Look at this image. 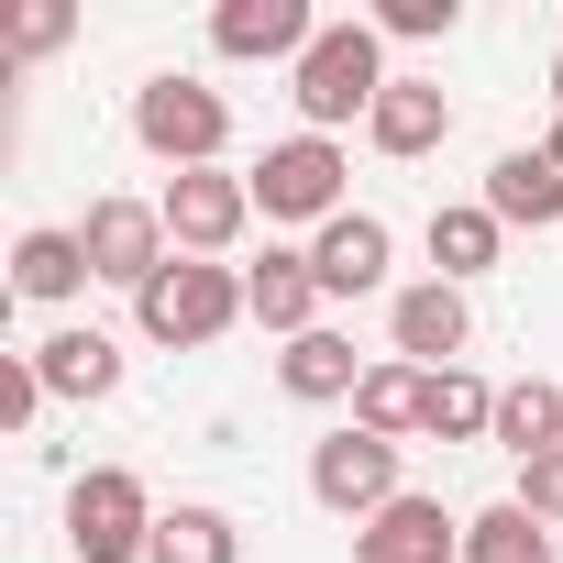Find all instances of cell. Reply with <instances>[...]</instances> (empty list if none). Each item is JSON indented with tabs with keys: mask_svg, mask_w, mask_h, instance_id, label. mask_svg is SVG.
I'll use <instances>...</instances> for the list:
<instances>
[{
	"mask_svg": "<svg viewBox=\"0 0 563 563\" xmlns=\"http://www.w3.org/2000/svg\"><path fill=\"white\" fill-rule=\"evenodd\" d=\"M34 409H45V365L0 354V431H34Z\"/></svg>",
	"mask_w": 563,
	"mask_h": 563,
	"instance_id": "obj_27",
	"label": "cell"
},
{
	"mask_svg": "<svg viewBox=\"0 0 563 563\" xmlns=\"http://www.w3.org/2000/svg\"><path fill=\"white\" fill-rule=\"evenodd\" d=\"M497 243H508V221H497L486 199H453V210H431V265H442V288L486 276V265H497Z\"/></svg>",
	"mask_w": 563,
	"mask_h": 563,
	"instance_id": "obj_18",
	"label": "cell"
},
{
	"mask_svg": "<svg viewBox=\"0 0 563 563\" xmlns=\"http://www.w3.org/2000/svg\"><path fill=\"white\" fill-rule=\"evenodd\" d=\"M78 243H89V276H111V288H155V276H166V210L155 199H89V221H78Z\"/></svg>",
	"mask_w": 563,
	"mask_h": 563,
	"instance_id": "obj_8",
	"label": "cell"
},
{
	"mask_svg": "<svg viewBox=\"0 0 563 563\" xmlns=\"http://www.w3.org/2000/svg\"><path fill=\"white\" fill-rule=\"evenodd\" d=\"M166 243L177 254H199V265H221L232 243H243V221H254V177H221V166H188V177H166Z\"/></svg>",
	"mask_w": 563,
	"mask_h": 563,
	"instance_id": "obj_7",
	"label": "cell"
},
{
	"mask_svg": "<svg viewBox=\"0 0 563 563\" xmlns=\"http://www.w3.org/2000/svg\"><path fill=\"white\" fill-rule=\"evenodd\" d=\"M288 78H299L310 133H343V122H365V111L387 100V34H376V23H321V45H310Z\"/></svg>",
	"mask_w": 563,
	"mask_h": 563,
	"instance_id": "obj_1",
	"label": "cell"
},
{
	"mask_svg": "<svg viewBox=\"0 0 563 563\" xmlns=\"http://www.w3.org/2000/svg\"><path fill=\"white\" fill-rule=\"evenodd\" d=\"M420 431H431V442H497V387H486V376H464V365H442V376H431Z\"/></svg>",
	"mask_w": 563,
	"mask_h": 563,
	"instance_id": "obj_21",
	"label": "cell"
},
{
	"mask_svg": "<svg viewBox=\"0 0 563 563\" xmlns=\"http://www.w3.org/2000/svg\"><path fill=\"white\" fill-rule=\"evenodd\" d=\"M133 321H144V343L199 354V343H221V332L243 321V276H232V265H199V254H166V276L133 299Z\"/></svg>",
	"mask_w": 563,
	"mask_h": 563,
	"instance_id": "obj_2",
	"label": "cell"
},
{
	"mask_svg": "<svg viewBox=\"0 0 563 563\" xmlns=\"http://www.w3.org/2000/svg\"><path fill=\"white\" fill-rule=\"evenodd\" d=\"M365 23H376V34H398V45H431V34H453V0H376Z\"/></svg>",
	"mask_w": 563,
	"mask_h": 563,
	"instance_id": "obj_26",
	"label": "cell"
},
{
	"mask_svg": "<svg viewBox=\"0 0 563 563\" xmlns=\"http://www.w3.org/2000/svg\"><path fill=\"white\" fill-rule=\"evenodd\" d=\"M310 497L332 508V519H376V508H398L409 486H398V442H376L365 420H343V431H321L310 442Z\"/></svg>",
	"mask_w": 563,
	"mask_h": 563,
	"instance_id": "obj_5",
	"label": "cell"
},
{
	"mask_svg": "<svg viewBox=\"0 0 563 563\" xmlns=\"http://www.w3.org/2000/svg\"><path fill=\"white\" fill-rule=\"evenodd\" d=\"M519 508H530L541 530H563V453H541V464H519Z\"/></svg>",
	"mask_w": 563,
	"mask_h": 563,
	"instance_id": "obj_28",
	"label": "cell"
},
{
	"mask_svg": "<svg viewBox=\"0 0 563 563\" xmlns=\"http://www.w3.org/2000/svg\"><path fill=\"white\" fill-rule=\"evenodd\" d=\"M34 365H45V398H111L122 387V343L111 332H56V343H34Z\"/></svg>",
	"mask_w": 563,
	"mask_h": 563,
	"instance_id": "obj_17",
	"label": "cell"
},
{
	"mask_svg": "<svg viewBox=\"0 0 563 563\" xmlns=\"http://www.w3.org/2000/svg\"><path fill=\"white\" fill-rule=\"evenodd\" d=\"M276 387H288V398H310V409L354 398V387H365V354H354V332H299L288 354H276Z\"/></svg>",
	"mask_w": 563,
	"mask_h": 563,
	"instance_id": "obj_15",
	"label": "cell"
},
{
	"mask_svg": "<svg viewBox=\"0 0 563 563\" xmlns=\"http://www.w3.org/2000/svg\"><path fill=\"white\" fill-rule=\"evenodd\" d=\"M464 563H552V530H541L519 497H497V508L464 519Z\"/></svg>",
	"mask_w": 563,
	"mask_h": 563,
	"instance_id": "obj_24",
	"label": "cell"
},
{
	"mask_svg": "<svg viewBox=\"0 0 563 563\" xmlns=\"http://www.w3.org/2000/svg\"><path fill=\"white\" fill-rule=\"evenodd\" d=\"M552 111H563V56H552Z\"/></svg>",
	"mask_w": 563,
	"mask_h": 563,
	"instance_id": "obj_30",
	"label": "cell"
},
{
	"mask_svg": "<svg viewBox=\"0 0 563 563\" xmlns=\"http://www.w3.org/2000/svg\"><path fill=\"white\" fill-rule=\"evenodd\" d=\"M243 321H265L276 343H299V332H321V276H310V254H288V243H265V265H243Z\"/></svg>",
	"mask_w": 563,
	"mask_h": 563,
	"instance_id": "obj_12",
	"label": "cell"
},
{
	"mask_svg": "<svg viewBox=\"0 0 563 563\" xmlns=\"http://www.w3.org/2000/svg\"><path fill=\"white\" fill-rule=\"evenodd\" d=\"M497 442H508L519 464L563 453V387H552V376H519V387H497Z\"/></svg>",
	"mask_w": 563,
	"mask_h": 563,
	"instance_id": "obj_20",
	"label": "cell"
},
{
	"mask_svg": "<svg viewBox=\"0 0 563 563\" xmlns=\"http://www.w3.org/2000/svg\"><path fill=\"white\" fill-rule=\"evenodd\" d=\"M144 563H243V530H232L221 508H199V497H188V508H166V519H155V552H144Z\"/></svg>",
	"mask_w": 563,
	"mask_h": 563,
	"instance_id": "obj_23",
	"label": "cell"
},
{
	"mask_svg": "<svg viewBox=\"0 0 563 563\" xmlns=\"http://www.w3.org/2000/svg\"><path fill=\"white\" fill-rule=\"evenodd\" d=\"M365 133H376V155H431V144L453 133V100H442L431 78H387V100L365 111Z\"/></svg>",
	"mask_w": 563,
	"mask_h": 563,
	"instance_id": "obj_16",
	"label": "cell"
},
{
	"mask_svg": "<svg viewBox=\"0 0 563 563\" xmlns=\"http://www.w3.org/2000/svg\"><path fill=\"white\" fill-rule=\"evenodd\" d=\"M210 45L243 56V67H254V56H288V67H299V56L321 45V12H310V0H221V12H210Z\"/></svg>",
	"mask_w": 563,
	"mask_h": 563,
	"instance_id": "obj_11",
	"label": "cell"
},
{
	"mask_svg": "<svg viewBox=\"0 0 563 563\" xmlns=\"http://www.w3.org/2000/svg\"><path fill=\"white\" fill-rule=\"evenodd\" d=\"M310 276H321V299H365V288H387V221H376V210H343V221H321V243H310Z\"/></svg>",
	"mask_w": 563,
	"mask_h": 563,
	"instance_id": "obj_13",
	"label": "cell"
},
{
	"mask_svg": "<svg viewBox=\"0 0 563 563\" xmlns=\"http://www.w3.org/2000/svg\"><path fill=\"white\" fill-rule=\"evenodd\" d=\"M387 343H398V365L442 376V365H453V354L475 343V310H464V288H442V276L398 288V299H387Z\"/></svg>",
	"mask_w": 563,
	"mask_h": 563,
	"instance_id": "obj_9",
	"label": "cell"
},
{
	"mask_svg": "<svg viewBox=\"0 0 563 563\" xmlns=\"http://www.w3.org/2000/svg\"><path fill=\"white\" fill-rule=\"evenodd\" d=\"M155 497H144V475L133 464H89L78 486H67V541H78V563H144L155 552Z\"/></svg>",
	"mask_w": 563,
	"mask_h": 563,
	"instance_id": "obj_4",
	"label": "cell"
},
{
	"mask_svg": "<svg viewBox=\"0 0 563 563\" xmlns=\"http://www.w3.org/2000/svg\"><path fill=\"white\" fill-rule=\"evenodd\" d=\"M541 155H552V166H563V111H552V133H541Z\"/></svg>",
	"mask_w": 563,
	"mask_h": 563,
	"instance_id": "obj_29",
	"label": "cell"
},
{
	"mask_svg": "<svg viewBox=\"0 0 563 563\" xmlns=\"http://www.w3.org/2000/svg\"><path fill=\"white\" fill-rule=\"evenodd\" d=\"M420 409H431V376H420V365H398V354H387V365H365L354 420H365L376 442H409V431H420Z\"/></svg>",
	"mask_w": 563,
	"mask_h": 563,
	"instance_id": "obj_19",
	"label": "cell"
},
{
	"mask_svg": "<svg viewBox=\"0 0 563 563\" xmlns=\"http://www.w3.org/2000/svg\"><path fill=\"white\" fill-rule=\"evenodd\" d=\"M12 288L23 299H78L89 288V243L78 232H23L12 243Z\"/></svg>",
	"mask_w": 563,
	"mask_h": 563,
	"instance_id": "obj_22",
	"label": "cell"
},
{
	"mask_svg": "<svg viewBox=\"0 0 563 563\" xmlns=\"http://www.w3.org/2000/svg\"><path fill=\"white\" fill-rule=\"evenodd\" d=\"M78 34V12H67V0H23V12H12V34H0V45H12V56H56Z\"/></svg>",
	"mask_w": 563,
	"mask_h": 563,
	"instance_id": "obj_25",
	"label": "cell"
},
{
	"mask_svg": "<svg viewBox=\"0 0 563 563\" xmlns=\"http://www.w3.org/2000/svg\"><path fill=\"white\" fill-rule=\"evenodd\" d=\"M486 210H497L508 232H552V221H563V166H552L541 144H508V155L486 166Z\"/></svg>",
	"mask_w": 563,
	"mask_h": 563,
	"instance_id": "obj_14",
	"label": "cell"
},
{
	"mask_svg": "<svg viewBox=\"0 0 563 563\" xmlns=\"http://www.w3.org/2000/svg\"><path fill=\"white\" fill-rule=\"evenodd\" d=\"M354 563H464V519H442V497H398L354 530Z\"/></svg>",
	"mask_w": 563,
	"mask_h": 563,
	"instance_id": "obj_10",
	"label": "cell"
},
{
	"mask_svg": "<svg viewBox=\"0 0 563 563\" xmlns=\"http://www.w3.org/2000/svg\"><path fill=\"white\" fill-rule=\"evenodd\" d=\"M133 144L155 155V166H221V144H232V111H221V89H199V78H144L133 89Z\"/></svg>",
	"mask_w": 563,
	"mask_h": 563,
	"instance_id": "obj_3",
	"label": "cell"
},
{
	"mask_svg": "<svg viewBox=\"0 0 563 563\" xmlns=\"http://www.w3.org/2000/svg\"><path fill=\"white\" fill-rule=\"evenodd\" d=\"M254 210L265 221H343V144L332 133H288L254 166Z\"/></svg>",
	"mask_w": 563,
	"mask_h": 563,
	"instance_id": "obj_6",
	"label": "cell"
}]
</instances>
